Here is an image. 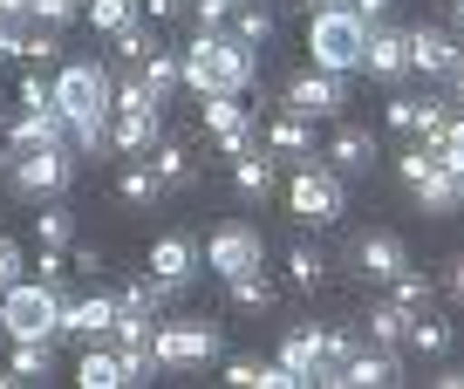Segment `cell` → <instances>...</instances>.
<instances>
[{"instance_id":"1","label":"cell","mask_w":464,"mask_h":389,"mask_svg":"<svg viewBox=\"0 0 464 389\" xmlns=\"http://www.w3.org/2000/svg\"><path fill=\"white\" fill-rule=\"evenodd\" d=\"M48 96H55L62 123H69V144L82 151V158L110 151V96H116L110 69H96V62H69V69L48 83Z\"/></svg>"},{"instance_id":"2","label":"cell","mask_w":464,"mask_h":389,"mask_svg":"<svg viewBox=\"0 0 464 389\" xmlns=\"http://www.w3.org/2000/svg\"><path fill=\"white\" fill-rule=\"evenodd\" d=\"M178 69H185V89H198V96H246L260 75V55L232 28H198L178 48Z\"/></svg>"},{"instance_id":"3","label":"cell","mask_w":464,"mask_h":389,"mask_svg":"<svg viewBox=\"0 0 464 389\" xmlns=\"http://www.w3.org/2000/svg\"><path fill=\"white\" fill-rule=\"evenodd\" d=\"M307 48H314V69L355 75V69H362V48H369V21L355 15L348 0L314 7V15H307Z\"/></svg>"},{"instance_id":"4","label":"cell","mask_w":464,"mask_h":389,"mask_svg":"<svg viewBox=\"0 0 464 389\" xmlns=\"http://www.w3.org/2000/svg\"><path fill=\"white\" fill-rule=\"evenodd\" d=\"M0 328L14 335V342H55L62 335V287H48V280L0 287Z\"/></svg>"},{"instance_id":"5","label":"cell","mask_w":464,"mask_h":389,"mask_svg":"<svg viewBox=\"0 0 464 389\" xmlns=\"http://www.w3.org/2000/svg\"><path fill=\"white\" fill-rule=\"evenodd\" d=\"M287 212L301 219V226H334V219L348 212V178L328 171V164H294Z\"/></svg>"},{"instance_id":"6","label":"cell","mask_w":464,"mask_h":389,"mask_svg":"<svg viewBox=\"0 0 464 389\" xmlns=\"http://www.w3.org/2000/svg\"><path fill=\"white\" fill-rule=\"evenodd\" d=\"M75 158H82L75 144L7 151V178H14V191H21V199H55V191H69V178H75Z\"/></svg>"},{"instance_id":"7","label":"cell","mask_w":464,"mask_h":389,"mask_svg":"<svg viewBox=\"0 0 464 389\" xmlns=\"http://www.w3.org/2000/svg\"><path fill=\"white\" fill-rule=\"evenodd\" d=\"M150 348H158L164 369H198V362H218L226 335H218V321H212V315H185V321H158Z\"/></svg>"},{"instance_id":"8","label":"cell","mask_w":464,"mask_h":389,"mask_svg":"<svg viewBox=\"0 0 464 389\" xmlns=\"http://www.w3.org/2000/svg\"><path fill=\"white\" fill-rule=\"evenodd\" d=\"M342 102H348V75L307 69V75H294V83H287V96H280V110L307 116V123H334V116H342Z\"/></svg>"},{"instance_id":"9","label":"cell","mask_w":464,"mask_h":389,"mask_svg":"<svg viewBox=\"0 0 464 389\" xmlns=\"http://www.w3.org/2000/svg\"><path fill=\"white\" fill-rule=\"evenodd\" d=\"M260 259H266V239H260V226H246V219H226V226L205 239V267H212L218 280L246 274V267H260Z\"/></svg>"},{"instance_id":"10","label":"cell","mask_w":464,"mask_h":389,"mask_svg":"<svg viewBox=\"0 0 464 389\" xmlns=\"http://www.w3.org/2000/svg\"><path fill=\"white\" fill-rule=\"evenodd\" d=\"M376 158H382L376 130L342 123V116H334V137H328V151H321V164H328V171H342V178H369V171H376Z\"/></svg>"},{"instance_id":"11","label":"cell","mask_w":464,"mask_h":389,"mask_svg":"<svg viewBox=\"0 0 464 389\" xmlns=\"http://www.w3.org/2000/svg\"><path fill=\"white\" fill-rule=\"evenodd\" d=\"M164 137V102H137V110H110V151L123 158H144Z\"/></svg>"},{"instance_id":"12","label":"cell","mask_w":464,"mask_h":389,"mask_svg":"<svg viewBox=\"0 0 464 389\" xmlns=\"http://www.w3.org/2000/svg\"><path fill=\"white\" fill-rule=\"evenodd\" d=\"M205 123H212V137H218V158H239V151L260 144V130H253V116H246L239 96H205Z\"/></svg>"},{"instance_id":"13","label":"cell","mask_w":464,"mask_h":389,"mask_svg":"<svg viewBox=\"0 0 464 389\" xmlns=\"http://www.w3.org/2000/svg\"><path fill=\"white\" fill-rule=\"evenodd\" d=\"M403 383V348H355V355L342 362V389H390Z\"/></svg>"},{"instance_id":"14","label":"cell","mask_w":464,"mask_h":389,"mask_svg":"<svg viewBox=\"0 0 464 389\" xmlns=\"http://www.w3.org/2000/svg\"><path fill=\"white\" fill-rule=\"evenodd\" d=\"M110 321H116V294H62V335L69 342H102L110 335Z\"/></svg>"},{"instance_id":"15","label":"cell","mask_w":464,"mask_h":389,"mask_svg":"<svg viewBox=\"0 0 464 389\" xmlns=\"http://www.w3.org/2000/svg\"><path fill=\"white\" fill-rule=\"evenodd\" d=\"M362 69L382 75V83H403V75H410V28L376 21V28H369V48H362Z\"/></svg>"},{"instance_id":"16","label":"cell","mask_w":464,"mask_h":389,"mask_svg":"<svg viewBox=\"0 0 464 389\" xmlns=\"http://www.w3.org/2000/svg\"><path fill=\"white\" fill-rule=\"evenodd\" d=\"M266 151H274V158H287V164H321L314 123H307V116H294V110H280L274 123H266Z\"/></svg>"},{"instance_id":"17","label":"cell","mask_w":464,"mask_h":389,"mask_svg":"<svg viewBox=\"0 0 464 389\" xmlns=\"http://www.w3.org/2000/svg\"><path fill=\"white\" fill-rule=\"evenodd\" d=\"M464 55V42L450 28H430V21H417L410 28V69H423V75H450V62Z\"/></svg>"},{"instance_id":"18","label":"cell","mask_w":464,"mask_h":389,"mask_svg":"<svg viewBox=\"0 0 464 389\" xmlns=\"http://www.w3.org/2000/svg\"><path fill=\"white\" fill-rule=\"evenodd\" d=\"M205 267V246L191 239V232H164L158 246H150V274L178 280V287H191V274Z\"/></svg>"},{"instance_id":"19","label":"cell","mask_w":464,"mask_h":389,"mask_svg":"<svg viewBox=\"0 0 464 389\" xmlns=\"http://www.w3.org/2000/svg\"><path fill=\"white\" fill-rule=\"evenodd\" d=\"M355 267H362V280H396L410 267V246L396 232H362L355 239Z\"/></svg>"},{"instance_id":"20","label":"cell","mask_w":464,"mask_h":389,"mask_svg":"<svg viewBox=\"0 0 464 389\" xmlns=\"http://www.w3.org/2000/svg\"><path fill=\"white\" fill-rule=\"evenodd\" d=\"M42 144H69V123H62L55 102L48 110H21L14 130H7V151H42Z\"/></svg>"},{"instance_id":"21","label":"cell","mask_w":464,"mask_h":389,"mask_svg":"<svg viewBox=\"0 0 464 389\" xmlns=\"http://www.w3.org/2000/svg\"><path fill=\"white\" fill-rule=\"evenodd\" d=\"M410 191H417V205H423L430 219H450V212L464 205V178H458V171H444V164H430V171H423Z\"/></svg>"},{"instance_id":"22","label":"cell","mask_w":464,"mask_h":389,"mask_svg":"<svg viewBox=\"0 0 464 389\" xmlns=\"http://www.w3.org/2000/svg\"><path fill=\"white\" fill-rule=\"evenodd\" d=\"M144 158H150V171H158V185H164V191H191V185H198V164H191V151H185V144H171V137H158Z\"/></svg>"},{"instance_id":"23","label":"cell","mask_w":464,"mask_h":389,"mask_svg":"<svg viewBox=\"0 0 464 389\" xmlns=\"http://www.w3.org/2000/svg\"><path fill=\"white\" fill-rule=\"evenodd\" d=\"M274 362L294 375V383H314V369H321V328H287Z\"/></svg>"},{"instance_id":"24","label":"cell","mask_w":464,"mask_h":389,"mask_svg":"<svg viewBox=\"0 0 464 389\" xmlns=\"http://www.w3.org/2000/svg\"><path fill=\"white\" fill-rule=\"evenodd\" d=\"M123 69H130V75H137V83H144V89H150L158 102L185 89V69H178V55H171V48H150L144 62H123Z\"/></svg>"},{"instance_id":"25","label":"cell","mask_w":464,"mask_h":389,"mask_svg":"<svg viewBox=\"0 0 464 389\" xmlns=\"http://www.w3.org/2000/svg\"><path fill=\"white\" fill-rule=\"evenodd\" d=\"M178 280H164V274H137L130 287L116 294V307H137V315H164V307H178Z\"/></svg>"},{"instance_id":"26","label":"cell","mask_w":464,"mask_h":389,"mask_svg":"<svg viewBox=\"0 0 464 389\" xmlns=\"http://www.w3.org/2000/svg\"><path fill=\"white\" fill-rule=\"evenodd\" d=\"M226 383H232V389H301L280 362H260V355H232V362H226Z\"/></svg>"},{"instance_id":"27","label":"cell","mask_w":464,"mask_h":389,"mask_svg":"<svg viewBox=\"0 0 464 389\" xmlns=\"http://www.w3.org/2000/svg\"><path fill=\"white\" fill-rule=\"evenodd\" d=\"M116 199L137 205V212L164 199V185H158V171H150V158H123V171H116Z\"/></svg>"},{"instance_id":"28","label":"cell","mask_w":464,"mask_h":389,"mask_svg":"<svg viewBox=\"0 0 464 389\" xmlns=\"http://www.w3.org/2000/svg\"><path fill=\"white\" fill-rule=\"evenodd\" d=\"M232 185H239V199H266V191H274V151H239V158H232Z\"/></svg>"},{"instance_id":"29","label":"cell","mask_w":464,"mask_h":389,"mask_svg":"<svg viewBox=\"0 0 464 389\" xmlns=\"http://www.w3.org/2000/svg\"><path fill=\"white\" fill-rule=\"evenodd\" d=\"M75 383L82 389H123V355L116 348H82V362H75Z\"/></svg>"},{"instance_id":"30","label":"cell","mask_w":464,"mask_h":389,"mask_svg":"<svg viewBox=\"0 0 464 389\" xmlns=\"http://www.w3.org/2000/svg\"><path fill=\"white\" fill-rule=\"evenodd\" d=\"M232 307H246V315H266L274 307V280H266V267H246V274H232L226 280Z\"/></svg>"},{"instance_id":"31","label":"cell","mask_w":464,"mask_h":389,"mask_svg":"<svg viewBox=\"0 0 464 389\" xmlns=\"http://www.w3.org/2000/svg\"><path fill=\"white\" fill-rule=\"evenodd\" d=\"M450 342H458V328H450V321H437L430 307H423V315H410V342H403V348H417V355H450Z\"/></svg>"},{"instance_id":"32","label":"cell","mask_w":464,"mask_h":389,"mask_svg":"<svg viewBox=\"0 0 464 389\" xmlns=\"http://www.w3.org/2000/svg\"><path fill=\"white\" fill-rule=\"evenodd\" d=\"M369 342H376V348H403L410 342V307L376 301V307H369Z\"/></svg>"},{"instance_id":"33","label":"cell","mask_w":464,"mask_h":389,"mask_svg":"<svg viewBox=\"0 0 464 389\" xmlns=\"http://www.w3.org/2000/svg\"><path fill=\"white\" fill-rule=\"evenodd\" d=\"M390 301H396V307H410V315H423V307L437 301V280L423 274V267H403V274L390 280Z\"/></svg>"},{"instance_id":"34","label":"cell","mask_w":464,"mask_h":389,"mask_svg":"<svg viewBox=\"0 0 464 389\" xmlns=\"http://www.w3.org/2000/svg\"><path fill=\"white\" fill-rule=\"evenodd\" d=\"M55 55H62V28H42V21H28V28H21L14 62H28V69H48Z\"/></svg>"},{"instance_id":"35","label":"cell","mask_w":464,"mask_h":389,"mask_svg":"<svg viewBox=\"0 0 464 389\" xmlns=\"http://www.w3.org/2000/svg\"><path fill=\"white\" fill-rule=\"evenodd\" d=\"M226 28L239 34V42H246V48H266V42H274V15H266L260 0H239V7H232V21H226Z\"/></svg>"},{"instance_id":"36","label":"cell","mask_w":464,"mask_h":389,"mask_svg":"<svg viewBox=\"0 0 464 389\" xmlns=\"http://www.w3.org/2000/svg\"><path fill=\"white\" fill-rule=\"evenodd\" d=\"M137 15H144L137 0H82V21H89L96 34H116V28H130Z\"/></svg>"},{"instance_id":"37","label":"cell","mask_w":464,"mask_h":389,"mask_svg":"<svg viewBox=\"0 0 464 389\" xmlns=\"http://www.w3.org/2000/svg\"><path fill=\"white\" fill-rule=\"evenodd\" d=\"M321 280H328V259L314 253V246H294L287 253V287H301V294H314Z\"/></svg>"},{"instance_id":"38","label":"cell","mask_w":464,"mask_h":389,"mask_svg":"<svg viewBox=\"0 0 464 389\" xmlns=\"http://www.w3.org/2000/svg\"><path fill=\"white\" fill-rule=\"evenodd\" d=\"M34 239L69 253V246H75V212H55V205H48V212H34Z\"/></svg>"},{"instance_id":"39","label":"cell","mask_w":464,"mask_h":389,"mask_svg":"<svg viewBox=\"0 0 464 389\" xmlns=\"http://www.w3.org/2000/svg\"><path fill=\"white\" fill-rule=\"evenodd\" d=\"M7 369H14L21 383H42L48 375V342H14V362H7Z\"/></svg>"},{"instance_id":"40","label":"cell","mask_w":464,"mask_h":389,"mask_svg":"<svg viewBox=\"0 0 464 389\" xmlns=\"http://www.w3.org/2000/svg\"><path fill=\"white\" fill-rule=\"evenodd\" d=\"M444 123H450V110H444V102L417 96V130H410V137H417V144H437V137H444Z\"/></svg>"},{"instance_id":"41","label":"cell","mask_w":464,"mask_h":389,"mask_svg":"<svg viewBox=\"0 0 464 389\" xmlns=\"http://www.w3.org/2000/svg\"><path fill=\"white\" fill-rule=\"evenodd\" d=\"M110 42H116V55H123V62H144V55H150V48H158V42H150V28H144V15H137V21H130V28H116V34H110Z\"/></svg>"},{"instance_id":"42","label":"cell","mask_w":464,"mask_h":389,"mask_svg":"<svg viewBox=\"0 0 464 389\" xmlns=\"http://www.w3.org/2000/svg\"><path fill=\"white\" fill-rule=\"evenodd\" d=\"M75 15H82L75 0H28V21H42V28H69Z\"/></svg>"},{"instance_id":"43","label":"cell","mask_w":464,"mask_h":389,"mask_svg":"<svg viewBox=\"0 0 464 389\" xmlns=\"http://www.w3.org/2000/svg\"><path fill=\"white\" fill-rule=\"evenodd\" d=\"M382 116H390V130H403V137H410V130H417V96H403V89H396Z\"/></svg>"},{"instance_id":"44","label":"cell","mask_w":464,"mask_h":389,"mask_svg":"<svg viewBox=\"0 0 464 389\" xmlns=\"http://www.w3.org/2000/svg\"><path fill=\"white\" fill-rule=\"evenodd\" d=\"M232 7H239V0H191L198 28H226V21H232Z\"/></svg>"},{"instance_id":"45","label":"cell","mask_w":464,"mask_h":389,"mask_svg":"<svg viewBox=\"0 0 464 389\" xmlns=\"http://www.w3.org/2000/svg\"><path fill=\"white\" fill-rule=\"evenodd\" d=\"M48 102H55V96H48L42 69H28V75H21V110H48Z\"/></svg>"},{"instance_id":"46","label":"cell","mask_w":464,"mask_h":389,"mask_svg":"<svg viewBox=\"0 0 464 389\" xmlns=\"http://www.w3.org/2000/svg\"><path fill=\"white\" fill-rule=\"evenodd\" d=\"M21 267H28V259H21V246H14V239H0V287H14Z\"/></svg>"},{"instance_id":"47","label":"cell","mask_w":464,"mask_h":389,"mask_svg":"<svg viewBox=\"0 0 464 389\" xmlns=\"http://www.w3.org/2000/svg\"><path fill=\"white\" fill-rule=\"evenodd\" d=\"M444 294H450V301H458V307H464V253H458V259H450V274H444Z\"/></svg>"},{"instance_id":"48","label":"cell","mask_w":464,"mask_h":389,"mask_svg":"<svg viewBox=\"0 0 464 389\" xmlns=\"http://www.w3.org/2000/svg\"><path fill=\"white\" fill-rule=\"evenodd\" d=\"M137 7H144L150 21H178V7H185V0H137Z\"/></svg>"},{"instance_id":"49","label":"cell","mask_w":464,"mask_h":389,"mask_svg":"<svg viewBox=\"0 0 464 389\" xmlns=\"http://www.w3.org/2000/svg\"><path fill=\"white\" fill-rule=\"evenodd\" d=\"M69 267H75V274H96V267H102V253H96V246H75V253H69Z\"/></svg>"},{"instance_id":"50","label":"cell","mask_w":464,"mask_h":389,"mask_svg":"<svg viewBox=\"0 0 464 389\" xmlns=\"http://www.w3.org/2000/svg\"><path fill=\"white\" fill-rule=\"evenodd\" d=\"M348 7H355V15H362V21H369V28H376V21H382V15H390V0H348Z\"/></svg>"},{"instance_id":"51","label":"cell","mask_w":464,"mask_h":389,"mask_svg":"<svg viewBox=\"0 0 464 389\" xmlns=\"http://www.w3.org/2000/svg\"><path fill=\"white\" fill-rule=\"evenodd\" d=\"M444 83H450V102H458V110H464V55L450 62V75H444Z\"/></svg>"},{"instance_id":"52","label":"cell","mask_w":464,"mask_h":389,"mask_svg":"<svg viewBox=\"0 0 464 389\" xmlns=\"http://www.w3.org/2000/svg\"><path fill=\"white\" fill-rule=\"evenodd\" d=\"M0 15H21V21H28V0H0Z\"/></svg>"},{"instance_id":"53","label":"cell","mask_w":464,"mask_h":389,"mask_svg":"<svg viewBox=\"0 0 464 389\" xmlns=\"http://www.w3.org/2000/svg\"><path fill=\"white\" fill-rule=\"evenodd\" d=\"M437 383H444V389H464V369H444Z\"/></svg>"},{"instance_id":"54","label":"cell","mask_w":464,"mask_h":389,"mask_svg":"<svg viewBox=\"0 0 464 389\" xmlns=\"http://www.w3.org/2000/svg\"><path fill=\"white\" fill-rule=\"evenodd\" d=\"M450 15H458V28H464V0H450Z\"/></svg>"},{"instance_id":"55","label":"cell","mask_w":464,"mask_h":389,"mask_svg":"<svg viewBox=\"0 0 464 389\" xmlns=\"http://www.w3.org/2000/svg\"><path fill=\"white\" fill-rule=\"evenodd\" d=\"M294 7H307V15H314V7H321V0H294Z\"/></svg>"},{"instance_id":"56","label":"cell","mask_w":464,"mask_h":389,"mask_svg":"<svg viewBox=\"0 0 464 389\" xmlns=\"http://www.w3.org/2000/svg\"><path fill=\"white\" fill-rule=\"evenodd\" d=\"M0 171H7V151H0Z\"/></svg>"},{"instance_id":"57","label":"cell","mask_w":464,"mask_h":389,"mask_svg":"<svg viewBox=\"0 0 464 389\" xmlns=\"http://www.w3.org/2000/svg\"><path fill=\"white\" fill-rule=\"evenodd\" d=\"M321 7H334V0H321Z\"/></svg>"},{"instance_id":"58","label":"cell","mask_w":464,"mask_h":389,"mask_svg":"<svg viewBox=\"0 0 464 389\" xmlns=\"http://www.w3.org/2000/svg\"><path fill=\"white\" fill-rule=\"evenodd\" d=\"M75 7H82V0H75Z\"/></svg>"}]
</instances>
